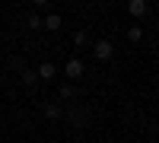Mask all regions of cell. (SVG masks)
Here are the masks:
<instances>
[{
    "label": "cell",
    "mask_w": 159,
    "mask_h": 143,
    "mask_svg": "<svg viewBox=\"0 0 159 143\" xmlns=\"http://www.w3.org/2000/svg\"><path fill=\"white\" fill-rule=\"evenodd\" d=\"M92 54H96L99 60H111L115 57V45L108 42V38H99V42L92 45Z\"/></svg>",
    "instance_id": "6da1fadb"
},
{
    "label": "cell",
    "mask_w": 159,
    "mask_h": 143,
    "mask_svg": "<svg viewBox=\"0 0 159 143\" xmlns=\"http://www.w3.org/2000/svg\"><path fill=\"white\" fill-rule=\"evenodd\" d=\"M64 73H67L70 80H80V76L86 73V67H83V60H80V57H70L67 64H64Z\"/></svg>",
    "instance_id": "7a4b0ae2"
},
{
    "label": "cell",
    "mask_w": 159,
    "mask_h": 143,
    "mask_svg": "<svg viewBox=\"0 0 159 143\" xmlns=\"http://www.w3.org/2000/svg\"><path fill=\"white\" fill-rule=\"evenodd\" d=\"M61 25H64L61 13H51V16H45V19H42V29H48V32H57Z\"/></svg>",
    "instance_id": "3957f363"
},
{
    "label": "cell",
    "mask_w": 159,
    "mask_h": 143,
    "mask_svg": "<svg viewBox=\"0 0 159 143\" xmlns=\"http://www.w3.org/2000/svg\"><path fill=\"white\" fill-rule=\"evenodd\" d=\"M45 118L48 121H61L64 118V108L57 105V102H48V105H45Z\"/></svg>",
    "instance_id": "277c9868"
},
{
    "label": "cell",
    "mask_w": 159,
    "mask_h": 143,
    "mask_svg": "<svg viewBox=\"0 0 159 143\" xmlns=\"http://www.w3.org/2000/svg\"><path fill=\"white\" fill-rule=\"evenodd\" d=\"M35 73H38V80H54V73H57V70H54V64H51V60H45V64H38V70H35Z\"/></svg>",
    "instance_id": "5b68a950"
},
{
    "label": "cell",
    "mask_w": 159,
    "mask_h": 143,
    "mask_svg": "<svg viewBox=\"0 0 159 143\" xmlns=\"http://www.w3.org/2000/svg\"><path fill=\"white\" fill-rule=\"evenodd\" d=\"M127 10H130V16H143V13H147V0H130V3H127Z\"/></svg>",
    "instance_id": "8992f818"
},
{
    "label": "cell",
    "mask_w": 159,
    "mask_h": 143,
    "mask_svg": "<svg viewBox=\"0 0 159 143\" xmlns=\"http://www.w3.org/2000/svg\"><path fill=\"white\" fill-rule=\"evenodd\" d=\"M22 83H25V86H35V83H38V73L25 67V70H22Z\"/></svg>",
    "instance_id": "52a82bcc"
},
{
    "label": "cell",
    "mask_w": 159,
    "mask_h": 143,
    "mask_svg": "<svg viewBox=\"0 0 159 143\" xmlns=\"http://www.w3.org/2000/svg\"><path fill=\"white\" fill-rule=\"evenodd\" d=\"M127 38H130V42H140V38H143V29H140V25H130V29H127Z\"/></svg>",
    "instance_id": "ba28073f"
},
{
    "label": "cell",
    "mask_w": 159,
    "mask_h": 143,
    "mask_svg": "<svg viewBox=\"0 0 159 143\" xmlns=\"http://www.w3.org/2000/svg\"><path fill=\"white\" fill-rule=\"evenodd\" d=\"M25 25H29V29H42V16H38V13H32V16L25 19Z\"/></svg>",
    "instance_id": "9c48e42d"
},
{
    "label": "cell",
    "mask_w": 159,
    "mask_h": 143,
    "mask_svg": "<svg viewBox=\"0 0 159 143\" xmlns=\"http://www.w3.org/2000/svg\"><path fill=\"white\" fill-rule=\"evenodd\" d=\"M73 96H76V89H73L70 83H64V86H61V99H73Z\"/></svg>",
    "instance_id": "30bf717a"
},
{
    "label": "cell",
    "mask_w": 159,
    "mask_h": 143,
    "mask_svg": "<svg viewBox=\"0 0 159 143\" xmlns=\"http://www.w3.org/2000/svg\"><path fill=\"white\" fill-rule=\"evenodd\" d=\"M86 42H89V35H86V32H76V35H73V45H76V48H83Z\"/></svg>",
    "instance_id": "8fae6325"
},
{
    "label": "cell",
    "mask_w": 159,
    "mask_h": 143,
    "mask_svg": "<svg viewBox=\"0 0 159 143\" xmlns=\"http://www.w3.org/2000/svg\"><path fill=\"white\" fill-rule=\"evenodd\" d=\"M13 70L22 73V70H25V60H22V57H13Z\"/></svg>",
    "instance_id": "7c38bea8"
},
{
    "label": "cell",
    "mask_w": 159,
    "mask_h": 143,
    "mask_svg": "<svg viewBox=\"0 0 159 143\" xmlns=\"http://www.w3.org/2000/svg\"><path fill=\"white\" fill-rule=\"evenodd\" d=\"M32 3H35V7H38V10H45V7H48V3H51V0H32Z\"/></svg>",
    "instance_id": "4fadbf2b"
},
{
    "label": "cell",
    "mask_w": 159,
    "mask_h": 143,
    "mask_svg": "<svg viewBox=\"0 0 159 143\" xmlns=\"http://www.w3.org/2000/svg\"><path fill=\"white\" fill-rule=\"evenodd\" d=\"M0 80H3V73H0Z\"/></svg>",
    "instance_id": "5bb4252c"
}]
</instances>
